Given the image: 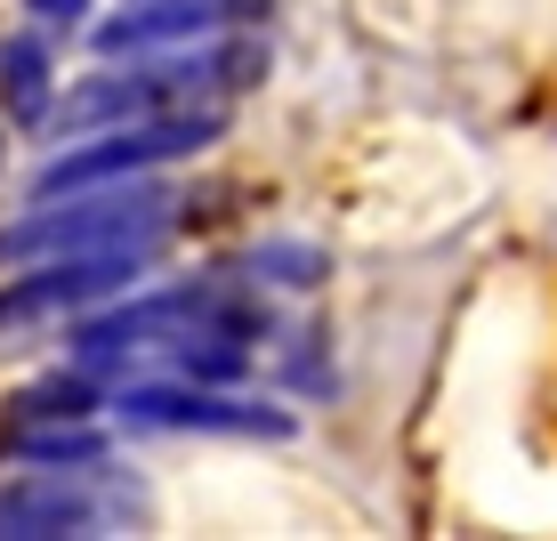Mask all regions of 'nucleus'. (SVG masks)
<instances>
[{"label":"nucleus","instance_id":"nucleus-1","mask_svg":"<svg viewBox=\"0 0 557 541\" xmlns=\"http://www.w3.org/2000/svg\"><path fill=\"white\" fill-rule=\"evenodd\" d=\"M170 202L162 186H122V179H106V186H73L65 210L41 202L25 226H9L0 235V259H57V250H106V243H146L153 226L170 219Z\"/></svg>","mask_w":557,"mask_h":541},{"label":"nucleus","instance_id":"nucleus-2","mask_svg":"<svg viewBox=\"0 0 557 541\" xmlns=\"http://www.w3.org/2000/svg\"><path fill=\"white\" fill-rule=\"evenodd\" d=\"M210 130H219V113H162V122H138V130H113V138L82 146V153H57L41 162V179H33V195H73V186H106V179H138L153 162H178V153H195Z\"/></svg>","mask_w":557,"mask_h":541},{"label":"nucleus","instance_id":"nucleus-3","mask_svg":"<svg viewBox=\"0 0 557 541\" xmlns=\"http://www.w3.org/2000/svg\"><path fill=\"white\" fill-rule=\"evenodd\" d=\"M146 267V243H106V250H57L41 275L9 283L0 292V323H33V316H65V307H89L122 283H138Z\"/></svg>","mask_w":557,"mask_h":541},{"label":"nucleus","instance_id":"nucleus-4","mask_svg":"<svg viewBox=\"0 0 557 541\" xmlns=\"http://www.w3.org/2000/svg\"><path fill=\"white\" fill-rule=\"evenodd\" d=\"M122 413L138 420V429H267V437H283L292 420L283 413H259V404H226V396H202V389H129L122 396Z\"/></svg>","mask_w":557,"mask_h":541},{"label":"nucleus","instance_id":"nucleus-5","mask_svg":"<svg viewBox=\"0 0 557 541\" xmlns=\"http://www.w3.org/2000/svg\"><path fill=\"white\" fill-rule=\"evenodd\" d=\"M226 9H235V0H129L113 25H98V49L122 57V49H153V41H195Z\"/></svg>","mask_w":557,"mask_h":541},{"label":"nucleus","instance_id":"nucleus-6","mask_svg":"<svg viewBox=\"0 0 557 541\" xmlns=\"http://www.w3.org/2000/svg\"><path fill=\"white\" fill-rule=\"evenodd\" d=\"M89 501H73L65 485H16L0 493V533H82Z\"/></svg>","mask_w":557,"mask_h":541},{"label":"nucleus","instance_id":"nucleus-7","mask_svg":"<svg viewBox=\"0 0 557 541\" xmlns=\"http://www.w3.org/2000/svg\"><path fill=\"white\" fill-rule=\"evenodd\" d=\"M0 89H9L16 113L49 106V57H41V41H0Z\"/></svg>","mask_w":557,"mask_h":541},{"label":"nucleus","instance_id":"nucleus-8","mask_svg":"<svg viewBox=\"0 0 557 541\" xmlns=\"http://www.w3.org/2000/svg\"><path fill=\"white\" fill-rule=\"evenodd\" d=\"M16 413L25 420H82L89 413V380H41V389L16 396Z\"/></svg>","mask_w":557,"mask_h":541},{"label":"nucleus","instance_id":"nucleus-9","mask_svg":"<svg viewBox=\"0 0 557 541\" xmlns=\"http://www.w3.org/2000/svg\"><path fill=\"white\" fill-rule=\"evenodd\" d=\"M25 460H98V437L89 429H49V437H16Z\"/></svg>","mask_w":557,"mask_h":541},{"label":"nucleus","instance_id":"nucleus-10","mask_svg":"<svg viewBox=\"0 0 557 541\" xmlns=\"http://www.w3.org/2000/svg\"><path fill=\"white\" fill-rule=\"evenodd\" d=\"M251 267H275L283 283H315L323 275V259L307 243H267V250H251Z\"/></svg>","mask_w":557,"mask_h":541},{"label":"nucleus","instance_id":"nucleus-11","mask_svg":"<svg viewBox=\"0 0 557 541\" xmlns=\"http://www.w3.org/2000/svg\"><path fill=\"white\" fill-rule=\"evenodd\" d=\"M186 372H195V380H235L243 372V347H226V340L195 347V340H186Z\"/></svg>","mask_w":557,"mask_h":541},{"label":"nucleus","instance_id":"nucleus-12","mask_svg":"<svg viewBox=\"0 0 557 541\" xmlns=\"http://www.w3.org/2000/svg\"><path fill=\"white\" fill-rule=\"evenodd\" d=\"M25 9H33V16H49V25H65V16H82L89 0H25Z\"/></svg>","mask_w":557,"mask_h":541}]
</instances>
